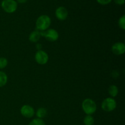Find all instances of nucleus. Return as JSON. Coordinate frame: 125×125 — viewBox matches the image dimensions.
Listing matches in <instances>:
<instances>
[{"instance_id":"f257e3e1","label":"nucleus","mask_w":125,"mask_h":125,"mask_svg":"<svg viewBox=\"0 0 125 125\" xmlns=\"http://www.w3.org/2000/svg\"><path fill=\"white\" fill-rule=\"evenodd\" d=\"M51 23V20L50 17L46 15H42L37 19L35 27L39 31H44L48 29Z\"/></svg>"},{"instance_id":"f03ea898","label":"nucleus","mask_w":125,"mask_h":125,"mask_svg":"<svg viewBox=\"0 0 125 125\" xmlns=\"http://www.w3.org/2000/svg\"><path fill=\"white\" fill-rule=\"evenodd\" d=\"M82 108L87 115H92L96 111V103L90 98L85 99L82 103Z\"/></svg>"},{"instance_id":"7ed1b4c3","label":"nucleus","mask_w":125,"mask_h":125,"mask_svg":"<svg viewBox=\"0 0 125 125\" xmlns=\"http://www.w3.org/2000/svg\"><path fill=\"white\" fill-rule=\"evenodd\" d=\"M1 7L6 12L12 13L15 12L18 7V4L15 0H3L1 2Z\"/></svg>"},{"instance_id":"20e7f679","label":"nucleus","mask_w":125,"mask_h":125,"mask_svg":"<svg viewBox=\"0 0 125 125\" xmlns=\"http://www.w3.org/2000/svg\"><path fill=\"white\" fill-rule=\"evenodd\" d=\"M117 107L116 101L112 98H107L104 99L101 104V107L103 110L106 112H110L115 109Z\"/></svg>"},{"instance_id":"39448f33","label":"nucleus","mask_w":125,"mask_h":125,"mask_svg":"<svg viewBox=\"0 0 125 125\" xmlns=\"http://www.w3.org/2000/svg\"><path fill=\"white\" fill-rule=\"evenodd\" d=\"M41 36H43L50 42H55L59 39V33L54 29H49L44 31H40Z\"/></svg>"},{"instance_id":"423d86ee","label":"nucleus","mask_w":125,"mask_h":125,"mask_svg":"<svg viewBox=\"0 0 125 125\" xmlns=\"http://www.w3.org/2000/svg\"><path fill=\"white\" fill-rule=\"evenodd\" d=\"M49 59L48 55L43 50H39L35 55V60L40 65H45L48 62Z\"/></svg>"},{"instance_id":"0eeeda50","label":"nucleus","mask_w":125,"mask_h":125,"mask_svg":"<svg viewBox=\"0 0 125 125\" xmlns=\"http://www.w3.org/2000/svg\"><path fill=\"white\" fill-rule=\"evenodd\" d=\"M21 114L26 118H32L35 114V111L32 106L29 105H24L20 109Z\"/></svg>"},{"instance_id":"6e6552de","label":"nucleus","mask_w":125,"mask_h":125,"mask_svg":"<svg viewBox=\"0 0 125 125\" xmlns=\"http://www.w3.org/2000/svg\"><path fill=\"white\" fill-rule=\"evenodd\" d=\"M68 11H67V9L65 7H63V6H61L57 8L55 12V15L56 17L59 20L63 21L67 19V17H68Z\"/></svg>"},{"instance_id":"1a4fd4ad","label":"nucleus","mask_w":125,"mask_h":125,"mask_svg":"<svg viewBox=\"0 0 125 125\" xmlns=\"http://www.w3.org/2000/svg\"><path fill=\"white\" fill-rule=\"evenodd\" d=\"M112 51L114 54L122 55L125 52V45L123 42H117L112 46Z\"/></svg>"},{"instance_id":"9d476101","label":"nucleus","mask_w":125,"mask_h":125,"mask_svg":"<svg viewBox=\"0 0 125 125\" xmlns=\"http://www.w3.org/2000/svg\"><path fill=\"white\" fill-rule=\"evenodd\" d=\"M40 37H41V34H40V31H34L32 32L30 34V35H29V40L31 42H37L40 40Z\"/></svg>"},{"instance_id":"9b49d317","label":"nucleus","mask_w":125,"mask_h":125,"mask_svg":"<svg viewBox=\"0 0 125 125\" xmlns=\"http://www.w3.org/2000/svg\"><path fill=\"white\" fill-rule=\"evenodd\" d=\"M109 94L111 95L112 97H115L118 94V89L116 85H112L109 87L108 89Z\"/></svg>"},{"instance_id":"f8f14e48","label":"nucleus","mask_w":125,"mask_h":125,"mask_svg":"<svg viewBox=\"0 0 125 125\" xmlns=\"http://www.w3.org/2000/svg\"><path fill=\"white\" fill-rule=\"evenodd\" d=\"M7 76L4 72L0 71V87L4 86L7 83Z\"/></svg>"},{"instance_id":"ddd939ff","label":"nucleus","mask_w":125,"mask_h":125,"mask_svg":"<svg viewBox=\"0 0 125 125\" xmlns=\"http://www.w3.org/2000/svg\"><path fill=\"white\" fill-rule=\"evenodd\" d=\"M47 114V111L44 107H40L37 111L36 112V116L37 117V118H44Z\"/></svg>"},{"instance_id":"4468645a","label":"nucleus","mask_w":125,"mask_h":125,"mask_svg":"<svg viewBox=\"0 0 125 125\" xmlns=\"http://www.w3.org/2000/svg\"><path fill=\"white\" fill-rule=\"evenodd\" d=\"M83 122L84 125H94L95 120L92 116L90 115H87L84 117Z\"/></svg>"},{"instance_id":"2eb2a0df","label":"nucleus","mask_w":125,"mask_h":125,"mask_svg":"<svg viewBox=\"0 0 125 125\" xmlns=\"http://www.w3.org/2000/svg\"><path fill=\"white\" fill-rule=\"evenodd\" d=\"M28 125H46L45 122L40 118H35L32 120Z\"/></svg>"},{"instance_id":"dca6fc26","label":"nucleus","mask_w":125,"mask_h":125,"mask_svg":"<svg viewBox=\"0 0 125 125\" xmlns=\"http://www.w3.org/2000/svg\"><path fill=\"white\" fill-rule=\"evenodd\" d=\"M118 26L120 28V29L125 30V15H123V16L120 17L118 20Z\"/></svg>"},{"instance_id":"f3484780","label":"nucleus","mask_w":125,"mask_h":125,"mask_svg":"<svg viewBox=\"0 0 125 125\" xmlns=\"http://www.w3.org/2000/svg\"><path fill=\"white\" fill-rule=\"evenodd\" d=\"M8 64V61L5 57H0V70L6 68Z\"/></svg>"},{"instance_id":"a211bd4d","label":"nucleus","mask_w":125,"mask_h":125,"mask_svg":"<svg viewBox=\"0 0 125 125\" xmlns=\"http://www.w3.org/2000/svg\"><path fill=\"white\" fill-rule=\"evenodd\" d=\"M101 5H107L109 4L112 1V0H96Z\"/></svg>"},{"instance_id":"6ab92c4d","label":"nucleus","mask_w":125,"mask_h":125,"mask_svg":"<svg viewBox=\"0 0 125 125\" xmlns=\"http://www.w3.org/2000/svg\"><path fill=\"white\" fill-rule=\"evenodd\" d=\"M114 1L118 5H123L125 4V0H114Z\"/></svg>"},{"instance_id":"aec40b11","label":"nucleus","mask_w":125,"mask_h":125,"mask_svg":"<svg viewBox=\"0 0 125 125\" xmlns=\"http://www.w3.org/2000/svg\"><path fill=\"white\" fill-rule=\"evenodd\" d=\"M27 1H28V0H17V2H18V3L23 4V3H25V2H26Z\"/></svg>"}]
</instances>
